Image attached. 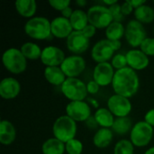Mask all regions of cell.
Returning <instances> with one entry per match:
<instances>
[{
	"label": "cell",
	"mask_w": 154,
	"mask_h": 154,
	"mask_svg": "<svg viewBox=\"0 0 154 154\" xmlns=\"http://www.w3.org/2000/svg\"><path fill=\"white\" fill-rule=\"evenodd\" d=\"M134 145L130 140L122 139L118 141L114 148V154H134Z\"/></svg>",
	"instance_id": "30"
},
{
	"label": "cell",
	"mask_w": 154,
	"mask_h": 154,
	"mask_svg": "<svg viewBox=\"0 0 154 154\" xmlns=\"http://www.w3.org/2000/svg\"><path fill=\"white\" fill-rule=\"evenodd\" d=\"M112 15H113V18H114V21L116 22H122V20L124 19V15L122 14V10H121V5L119 3H116L111 6L108 7Z\"/></svg>",
	"instance_id": "35"
},
{
	"label": "cell",
	"mask_w": 154,
	"mask_h": 154,
	"mask_svg": "<svg viewBox=\"0 0 154 154\" xmlns=\"http://www.w3.org/2000/svg\"><path fill=\"white\" fill-rule=\"evenodd\" d=\"M114 139V132L110 128H99L93 137V143L97 148L105 149L108 147Z\"/></svg>",
	"instance_id": "22"
},
{
	"label": "cell",
	"mask_w": 154,
	"mask_h": 154,
	"mask_svg": "<svg viewBox=\"0 0 154 154\" xmlns=\"http://www.w3.org/2000/svg\"><path fill=\"white\" fill-rule=\"evenodd\" d=\"M65 143L52 137L47 139L42 145V154H64Z\"/></svg>",
	"instance_id": "24"
},
{
	"label": "cell",
	"mask_w": 154,
	"mask_h": 154,
	"mask_svg": "<svg viewBox=\"0 0 154 154\" xmlns=\"http://www.w3.org/2000/svg\"><path fill=\"white\" fill-rule=\"evenodd\" d=\"M140 50L148 57H154V38L147 37L141 44Z\"/></svg>",
	"instance_id": "33"
},
{
	"label": "cell",
	"mask_w": 154,
	"mask_h": 154,
	"mask_svg": "<svg viewBox=\"0 0 154 154\" xmlns=\"http://www.w3.org/2000/svg\"><path fill=\"white\" fill-rule=\"evenodd\" d=\"M2 62L5 69L14 75L23 73L27 68V60L17 48L5 50L2 55Z\"/></svg>",
	"instance_id": "4"
},
{
	"label": "cell",
	"mask_w": 154,
	"mask_h": 154,
	"mask_svg": "<svg viewBox=\"0 0 154 154\" xmlns=\"http://www.w3.org/2000/svg\"><path fill=\"white\" fill-rule=\"evenodd\" d=\"M128 67L135 71L145 69L150 64L149 57L140 49H132L126 52Z\"/></svg>",
	"instance_id": "17"
},
{
	"label": "cell",
	"mask_w": 154,
	"mask_h": 154,
	"mask_svg": "<svg viewBox=\"0 0 154 154\" xmlns=\"http://www.w3.org/2000/svg\"><path fill=\"white\" fill-rule=\"evenodd\" d=\"M111 64L116 70H119V69H122L128 67L126 55L122 54V53L115 54V56L111 60Z\"/></svg>",
	"instance_id": "32"
},
{
	"label": "cell",
	"mask_w": 154,
	"mask_h": 154,
	"mask_svg": "<svg viewBox=\"0 0 154 154\" xmlns=\"http://www.w3.org/2000/svg\"><path fill=\"white\" fill-rule=\"evenodd\" d=\"M60 89L63 96L69 101H85L88 95L87 84L78 78L67 79Z\"/></svg>",
	"instance_id": "5"
},
{
	"label": "cell",
	"mask_w": 154,
	"mask_h": 154,
	"mask_svg": "<svg viewBox=\"0 0 154 154\" xmlns=\"http://www.w3.org/2000/svg\"><path fill=\"white\" fill-rule=\"evenodd\" d=\"M132 120L127 117H117L116 118L114 125L112 126V131L114 134H116L118 135H125L131 132L133 128Z\"/></svg>",
	"instance_id": "29"
},
{
	"label": "cell",
	"mask_w": 154,
	"mask_h": 154,
	"mask_svg": "<svg viewBox=\"0 0 154 154\" xmlns=\"http://www.w3.org/2000/svg\"><path fill=\"white\" fill-rule=\"evenodd\" d=\"M154 129L145 121H139L134 125L130 132V141L134 147L143 148L150 144L153 138Z\"/></svg>",
	"instance_id": "7"
},
{
	"label": "cell",
	"mask_w": 154,
	"mask_h": 154,
	"mask_svg": "<svg viewBox=\"0 0 154 154\" xmlns=\"http://www.w3.org/2000/svg\"><path fill=\"white\" fill-rule=\"evenodd\" d=\"M94 118L100 128H112L116 117L107 107H99L94 114Z\"/></svg>",
	"instance_id": "23"
},
{
	"label": "cell",
	"mask_w": 154,
	"mask_h": 154,
	"mask_svg": "<svg viewBox=\"0 0 154 154\" xmlns=\"http://www.w3.org/2000/svg\"><path fill=\"white\" fill-rule=\"evenodd\" d=\"M144 154H154V146L149 148V149L144 152Z\"/></svg>",
	"instance_id": "45"
},
{
	"label": "cell",
	"mask_w": 154,
	"mask_h": 154,
	"mask_svg": "<svg viewBox=\"0 0 154 154\" xmlns=\"http://www.w3.org/2000/svg\"><path fill=\"white\" fill-rule=\"evenodd\" d=\"M51 35L57 39H67L74 31L69 19L63 16L55 17L51 21Z\"/></svg>",
	"instance_id": "16"
},
{
	"label": "cell",
	"mask_w": 154,
	"mask_h": 154,
	"mask_svg": "<svg viewBox=\"0 0 154 154\" xmlns=\"http://www.w3.org/2000/svg\"><path fill=\"white\" fill-rule=\"evenodd\" d=\"M14 6L20 16L28 19L34 17L37 11V3L34 0H17Z\"/></svg>",
	"instance_id": "20"
},
{
	"label": "cell",
	"mask_w": 154,
	"mask_h": 154,
	"mask_svg": "<svg viewBox=\"0 0 154 154\" xmlns=\"http://www.w3.org/2000/svg\"><path fill=\"white\" fill-rule=\"evenodd\" d=\"M99 89H100V86L94 79L87 83V90L88 94H91V95L97 94L99 92Z\"/></svg>",
	"instance_id": "36"
},
{
	"label": "cell",
	"mask_w": 154,
	"mask_h": 154,
	"mask_svg": "<svg viewBox=\"0 0 154 154\" xmlns=\"http://www.w3.org/2000/svg\"><path fill=\"white\" fill-rule=\"evenodd\" d=\"M115 73V69L110 62L97 63L94 69L93 79L100 87H107L110 84L112 85Z\"/></svg>",
	"instance_id": "15"
},
{
	"label": "cell",
	"mask_w": 154,
	"mask_h": 154,
	"mask_svg": "<svg viewBox=\"0 0 154 154\" xmlns=\"http://www.w3.org/2000/svg\"><path fill=\"white\" fill-rule=\"evenodd\" d=\"M125 33V27L121 22L114 21L106 30V39L109 41H120Z\"/></svg>",
	"instance_id": "26"
},
{
	"label": "cell",
	"mask_w": 154,
	"mask_h": 154,
	"mask_svg": "<svg viewBox=\"0 0 154 154\" xmlns=\"http://www.w3.org/2000/svg\"><path fill=\"white\" fill-rule=\"evenodd\" d=\"M83 143L78 139H72L65 143V150L68 154H82Z\"/></svg>",
	"instance_id": "31"
},
{
	"label": "cell",
	"mask_w": 154,
	"mask_h": 154,
	"mask_svg": "<svg viewBox=\"0 0 154 154\" xmlns=\"http://www.w3.org/2000/svg\"><path fill=\"white\" fill-rule=\"evenodd\" d=\"M134 15L135 20L142 23L143 24L151 23L154 21V9L152 6L145 4L134 9Z\"/></svg>",
	"instance_id": "28"
},
{
	"label": "cell",
	"mask_w": 154,
	"mask_h": 154,
	"mask_svg": "<svg viewBox=\"0 0 154 154\" xmlns=\"http://www.w3.org/2000/svg\"><path fill=\"white\" fill-rule=\"evenodd\" d=\"M66 44L70 52L74 53V55H79L89 48L90 39L86 37L82 32L73 31L66 39Z\"/></svg>",
	"instance_id": "13"
},
{
	"label": "cell",
	"mask_w": 154,
	"mask_h": 154,
	"mask_svg": "<svg viewBox=\"0 0 154 154\" xmlns=\"http://www.w3.org/2000/svg\"><path fill=\"white\" fill-rule=\"evenodd\" d=\"M66 116L75 122H87L91 117V107L86 101H70L66 106Z\"/></svg>",
	"instance_id": "12"
},
{
	"label": "cell",
	"mask_w": 154,
	"mask_h": 154,
	"mask_svg": "<svg viewBox=\"0 0 154 154\" xmlns=\"http://www.w3.org/2000/svg\"><path fill=\"white\" fill-rule=\"evenodd\" d=\"M116 50L112 42L107 39H103L95 43L91 50V58L97 63L109 62L115 56Z\"/></svg>",
	"instance_id": "9"
},
{
	"label": "cell",
	"mask_w": 154,
	"mask_h": 154,
	"mask_svg": "<svg viewBox=\"0 0 154 154\" xmlns=\"http://www.w3.org/2000/svg\"><path fill=\"white\" fill-rule=\"evenodd\" d=\"M125 40L134 49L140 48L143 42L147 38V32L144 25L135 19L129 21L125 26Z\"/></svg>",
	"instance_id": "8"
},
{
	"label": "cell",
	"mask_w": 154,
	"mask_h": 154,
	"mask_svg": "<svg viewBox=\"0 0 154 154\" xmlns=\"http://www.w3.org/2000/svg\"><path fill=\"white\" fill-rule=\"evenodd\" d=\"M86 65L87 63L85 59L80 55H70L69 57H66V59L60 65V69L64 72L67 79H75L84 72Z\"/></svg>",
	"instance_id": "10"
},
{
	"label": "cell",
	"mask_w": 154,
	"mask_h": 154,
	"mask_svg": "<svg viewBox=\"0 0 154 154\" xmlns=\"http://www.w3.org/2000/svg\"><path fill=\"white\" fill-rule=\"evenodd\" d=\"M88 18L89 24L97 29H106L113 22L114 18L109 8L103 5H95L88 8Z\"/></svg>",
	"instance_id": "6"
},
{
	"label": "cell",
	"mask_w": 154,
	"mask_h": 154,
	"mask_svg": "<svg viewBox=\"0 0 154 154\" xmlns=\"http://www.w3.org/2000/svg\"><path fill=\"white\" fill-rule=\"evenodd\" d=\"M121 10H122V14L124 16H127L130 14H132L133 12H134V8L131 5V4L129 3V1H125L122 5H121Z\"/></svg>",
	"instance_id": "37"
},
{
	"label": "cell",
	"mask_w": 154,
	"mask_h": 154,
	"mask_svg": "<svg viewBox=\"0 0 154 154\" xmlns=\"http://www.w3.org/2000/svg\"><path fill=\"white\" fill-rule=\"evenodd\" d=\"M69 22L71 23L73 30L79 31V32H82L84 28L89 23L88 14L81 9L74 10L72 15L69 18Z\"/></svg>",
	"instance_id": "25"
},
{
	"label": "cell",
	"mask_w": 154,
	"mask_h": 154,
	"mask_svg": "<svg viewBox=\"0 0 154 154\" xmlns=\"http://www.w3.org/2000/svg\"><path fill=\"white\" fill-rule=\"evenodd\" d=\"M102 3L103 4H105V5H108V7L109 6H111V5H115V4H116V3H118L116 0H113V1H107V0H104V1H102Z\"/></svg>",
	"instance_id": "43"
},
{
	"label": "cell",
	"mask_w": 154,
	"mask_h": 154,
	"mask_svg": "<svg viewBox=\"0 0 154 154\" xmlns=\"http://www.w3.org/2000/svg\"><path fill=\"white\" fill-rule=\"evenodd\" d=\"M96 32H97V28H96L95 26L89 24V23H88V24L84 28V30L82 31V32L84 33V35H85L86 37H88V39H91V38L96 34Z\"/></svg>",
	"instance_id": "38"
},
{
	"label": "cell",
	"mask_w": 154,
	"mask_h": 154,
	"mask_svg": "<svg viewBox=\"0 0 154 154\" xmlns=\"http://www.w3.org/2000/svg\"><path fill=\"white\" fill-rule=\"evenodd\" d=\"M66 59L64 51L57 46H46L42 49L41 61L45 67H60Z\"/></svg>",
	"instance_id": "14"
},
{
	"label": "cell",
	"mask_w": 154,
	"mask_h": 154,
	"mask_svg": "<svg viewBox=\"0 0 154 154\" xmlns=\"http://www.w3.org/2000/svg\"><path fill=\"white\" fill-rule=\"evenodd\" d=\"M21 92L20 82L12 77L5 78L0 82V97L5 100H11L18 97Z\"/></svg>",
	"instance_id": "18"
},
{
	"label": "cell",
	"mask_w": 154,
	"mask_h": 154,
	"mask_svg": "<svg viewBox=\"0 0 154 154\" xmlns=\"http://www.w3.org/2000/svg\"><path fill=\"white\" fill-rule=\"evenodd\" d=\"M24 32L30 38L37 41L47 40L52 36L51 21L43 16H34L25 23Z\"/></svg>",
	"instance_id": "2"
},
{
	"label": "cell",
	"mask_w": 154,
	"mask_h": 154,
	"mask_svg": "<svg viewBox=\"0 0 154 154\" xmlns=\"http://www.w3.org/2000/svg\"><path fill=\"white\" fill-rule=\"evenodd\" d=\"M77 122L68 116H59L53 123L52 134L54 138L66 143L69 141L75 139L77 134Z\"/></svg>",
	"instance_id": "3"
},
{
	"label": "cell",
	"mask_w": 154,
	"mask_h": 154,
	"mask_svg": "<svg viewBox=\"0 0 154 154\" xmlns=\"http://www.w3.org/2000/svg\"><path fill=\"white\" fill-rule=\"evenodd\" d=\"M153 34H154V29H153Z\"/></svg>",
	"instance_id": "46"
},
{
	"label": "cell",
	"mask_w": 154,
	"mask_h": 154,
	"mask_svg": "<svg viewBox=\"0 0 154 154\" xmlns=\"http://www.w3.org/2000/svg\"><path fill=\"white\" fill-rule=\"evenodd\" d=\"M76 4L79 5V6H80V7H83V6H85V5H87V1L86 0H77L76 1Z\"/></svg>",
	"instance_id": "44"
},
{
	"label": "cell",
	"mask_w": 154,
	"mask_h": 154,
	"mask_svg": "<svg viewBox=\"0 0 154 154\" xmlns=\"http://www.w3.org/2000/svg\"><path fill=\"white\" fill-rule=\"evenodd\" d=\"M49 5L56 11L62 12L65 8L70 6V1L69 0H50Z\"/></svg>",
	"instance_id": "34"
},
{
	"label": "cell",
	"mask_w": 154,
	"mask_h": 154,
	"mask_svg": "<svg viewBox=\"0 0 154 154\" xmlns=\"http://www.w3.org/2000/svg\"><path fill=\"white\" fill-rule=\"evenodd\" d=\"M112 88L116 95L127 98L133 97L137 94L140 88V79L137 72L129 67L116 70Z\"/></svg>",
	"instance_id": "1"
},
{
	"label": "cell",
	"mask_w": 154,
	"mask_h": 154,
	"mask_svg": "<svg viewBox=\"0 0 154 154\" xmlns=\"http://www.w3.org/2000/svg\"><path fill=\"white\" fill-rule=\"evenodd\" d=\"M107 108L116 118L127 117L132 111V103L129 98L115 94L108 98Z\"/></svg>",
	"instance_id": "11"
},
{
	"label": "cell",
	"mask_w": 154,
	"mask_h": 154,
	"mask_svg": "<svg viewBox=\"0 0 154 154\" xmlns=\"http://www.w3.org/2000/svg\"><path fill=\"white\" fill-rule=\"evenodd\" d=\"M129 1V3L131 4V5L134 8V9H136V8H138V7H140V6H142V5H145L146 4V1L145 0H128Z\"/></svg>",
	"instance_id": "40"
},
{
	"label": "cell",
	"mask_w": 154,
	"mask_h": 154,
	"mask_svg": "<svg viewBox=\"0 0 154 154\" xmlns=\"http://www.w3.org/2000/svg\"><path fill=\"white\" fill-rule=\"evenodd\" d=\"M144 121L150 125L151 126L154 127V108L150 109L144 116Z\"/></svg>",
	"instance_id": "39"
},
{
	"label": "cell",
	"mask_w": 154,
	"mask_h": 154,
	"mask_svg": "<svg viewBox=\"0 0 154 154\" xmlns=\"http://www.w3.org/2000/svg\"><path fill=\"white\" fill-rule=\"evenodd\" d=\"M43 75L48 83L57 87H61L67 79V77L60 67H45Z\"/></svg>",
	"instance_id": "21"
},
{
	"label": "cell",
	"mask_w": 154,
	"mask_h": 154,
	"mask_svg": "<svg viewBox=\"0 0 154 154\" xmlns=\"http://www.w3.org/2000/svg\"><path fill=\"white\" fill-rule=\"evenodd\" d=\"M73 12H74V10H72V8H71L70 6H69V7L65 8V9H64L62 12H60V13H61V16H63V17H65V18H67V19H69L70 16L72 15Z\"/></svg>",
	"instance_id": "41"
},
{
	"label": "cell",
	"mask_w": 154,
	"mask_h": 154,
	"mask_svg": "<svg viewBox=\"0 0 154 154\" xmlns=\"http://www.w3.org/2000/svg\"><path fill=\"white\" fill-rule=\"evenodd\" d=\"M16 138V129L8 120L3 119L0 122V143L3 145H11Z\"/></svg>",
	"instance_id": "19"
},
{
	"label": "cell",
	"mask_w": 154,
	"mask_h": 154,
	"mask_svg": "<svg viewBox=\"0 0 154 154\" xmlns=\"http://www.w3.org/2000/svg\"><path fill=\"white\" fill-rule=\"evenodd\" d=\"M111 42H112V44H113L116 51H119L122 48V42H121V41H111Z\"/></svg>",
	"instance_id": "42"
},
{
	"label": "cell",
	"mask_w": 154,
	"mask_h": 154,
	"mask_svg": "<svg viewBox=\"0 0 154 154\" xmlns=\"http://www.w3.org/2000/svg\"><path fill=\"white\" fill-rule=\"evenodd\" d=\"M22 53L23 54V56L26 58V60H41V56H42V49H41V47L32 42H24L21 48H20Z\"/></svg>",
	"instance_id": "27"
}]
</instances>
